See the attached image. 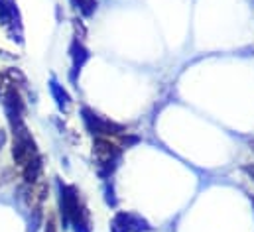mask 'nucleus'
I'll return each instance as SVG.
<instances>
[{"label":"nucleus","mask_w":254,"mask_h":232,"mask_svg":"<svg viewBox=\"0 0 254 232\" xmlns=\"http://www.w3.org/2000/svg\"><path fill=\"white\" fill-rule=\"evenodd\" d=\"M69 58H71V71H69V79L75 83V81H77V75L81 73V69L85 67V63H87L89 58H91L89 50L85 48V44H83L79 38H75V40L71 42V46H69Z\"/></svg>","instance_id":"obj_7"},{"label":"nucleus","mask_w":254,"mask_h":232,"mask_svg":"<svg viewBox=\"0 0 254 232\" xmlns=\"http://www.w3.org/2000/svg\"><path fill=\"white\" fill-rule=\"evenodd\" d=\"M71 2L83 16H93L97 10V0H71Z\"/></svg>","instance_id":"obj_9"},{"label":"nucleus","mask_w":254,"mask_h":232,"mask_svg":"<svg viewBox=\"0 0 254 232\" xmlns=\"http://www.w3.org/2000/svg\"><path fill=\"white\" fill-rule=\"evenodd\" d=\"M123 154H125V148L119 142H115L111 138H95L93 160H95V168H97L99 177L111 179L123 162Z\"/></svg>","instance_id":"obj_2"},{"label":"nucleus","mask_w":254,"mask_h":232,"mask_svg":"<svg viewBox=\"0 0 254 232\" xmlns=\"http://www.w3.org/2000/svg\"><path fill=\"white\" fill-rule=\"evenodd\" d=\"M46 232H60L58 231V225L54 219H48V225H46Z\"/></svg>","instance_id":"obj_10"},{"label":"nucleus","mask_w":254,"mask_h":232,"mask_svg":"<svg viewBox=\"0 0 254 232\" xmlns=\"http://www.w3.org/2000/svg\"><path fill=\"white\" fill-rule=\"evenodd\" d=\"M245 172H247V174L254 179V164H253V166H247V168H245Z\"/></svg>","instance_id":"obj_11"},{"label":"nucleus","mask_w":254,"mask_h":232,"mask_svg":"<svg viewBox=\"0 0 254 232\" xmlns=\"http://www.w3.org/2000/svg\"><path fill=\"white\" fill-rule=\"evenodd\" d=\"M150 223L132 213V211H119L111 221V232H150Z\"/></svg>","instance_id":"obj_5"},{"label":"nucleus","mask_w":254,"mask_h":232,"mask_svg":"<svg viewBox=\"0 0 254 232\" xmlns=\"http://www.w3.org/2000/svg\"><path fill=\"white\" fill-rule=\"evenodd\" d=\"M58 195H60L62 227L73 229L75 232H91V217L79 197V191L73 185L58 181Z\"/></svg>","instance_id":"obj_1"},{"label":"nucleus","mask_w":254,"mask_h":232,"mask_svg":"<svg viewBox=\"0 0 254 232\" xmlns=\"http://www.w3.org/2000/svg\"><path fill=\"white\" fill-rule=\"evenodd\" d=\"M0 24L10 32L14 40H16V34L22 40V22H20V12L14 0H0Z\"/></svg>","instance_id":"obj_6"},{"label":"nucleus","mask_w":254,"mask_h":232,"mask_svg":"<svg viewBox=\"0 0 254 232\" xmlns=\"http://www.w3.org/2000/svg\"><path fill=\"white\" fill-rule=\"evenodd\" d=\"M81 118H83L85 128L95 138H121L123 134H127V126H123V124H119L115 120H109L105 116L97 115L89 107H83L81 109Z\"/></svg>","instance_id":"obj_4"},{"label":"nucleus","mask_w":254,"mask_h":232,"mask_svg":"<svg viewBox=\"0 0 254 232\" xmlns=\"http://www.w3.org/2000/svg\"><path fill=\"white\" fill-rule=\"evenodd\" d=\"M50 93H52V97H54V101H56V105L62 113H67L71 109V97L65 91L64 85H60V81L56 77L50 79Z\"/></svg>","instance_id":"obj_8"},{"label":"nucleus","mask_w":254,"mask_h":232,"mask_svg":"<svg viewBox=\"0 0 254 232\" xmlns=\"http://www.w3.org/2000/svg\"><path fill=\"white\" fill-rule=\"evenodd\" d=\"M253 203H254V197H253Z\"/></svg>","instance_id":"obj_12"},{"label":"nucleus","mask_w":254,"mask_h":232,"mask_svg":"<svg viewBox=\"0 0 254 232\" xmlns=\"http://www.w3.org/2000/svg\"><path fill=\"white\" fill-rule=\"evenodd\" d=\"M12 128V136H14V142H12V156L16 160L18 166H26L30 164L32 160H36L40 154H38V148H36V142L30 134V130L26 128L24 120H18V122H12L10 124Z\"/></svg>","instance_id":"obj_3"}]
</instances>
